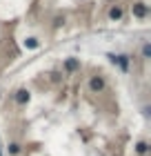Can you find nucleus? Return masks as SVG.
<instances>
[{"label":"nucleus","mask_w":151,"mask_h":156,"mask_svg":"<svg viewBox=\"0 0 151 156\" xmlns=\"http://www.w3.org/2000/svg\"><path fill=\"white\" fill-rule=\"evenodd\" d=\"M109 58H111L113 62H118L122 72H127V69H129V58H127V56H109Z\"/></svg>","instance_id":"f257e3e1"},{"label":"nucleus","mask_w":151,"mask_h":156,"mask_svg":"<svg viewBox=\"0 0 151 156\" xmlns=\"http://www.w3.org/2000/svg\"><path fill=\"white\" fill-rule=\"evenodd\" d=\"M89 85H91V89H93V91H102V89H105V80H102L100 76H93Z\"/></svg>","instance_id":"f03ea898"},{"label":"nucleus","mask_w":151,"mask_h":156,"mask_svg":"<svg viewBox=\"0 0 151 156\" xmlns=\"http://www.w3.org/2000/svg\"><path fill=\"white\" fill-rule=\"evenodd\" d=\"M16 101H18L20 105H25L27 101H29V91H27V89H20L18 94H16Z\"/></svg>","instance_id":"7ed1b4c3"},{"label":"nucleus","mask_w":151,"mask_h":156,"mask_svg":"<svg viewBox=\"0 0 151 156\" xmlns=\"http://www.w3.org/2000/svg\"><path fill=\"white\" fill-rule=\"evenodd\" d=\"M64 67H67V72H76V69L80 67V62H78L76 58H69L67 62H64Z\"/></svg>","instance_id":"20e7f679"},{"label":"nucleus","mask_w":151,"mask_h":156,"mask_svg":"<svg viewBox=\"0 0 151 156\" xmlns=\"http://www.w3.org/2000/svg\"><path fill=\"white\" fill-rule=\"evenodd\" d=\"M133 13H136L138 18L147 16V7H145V5H133Z\"/></svg>","instance_id":"39448f33"},{"label":"nucleus","mask_w":151,"mask_h":156,"mask_svg":"<svg viewBox=\"0 0 151 156\" xmlns=\"http://www.w3.org/2000/svg\"><path fill=\"white\" fill-rule=\"evenodd\" d=\"M109 16H111V18H113V20H118V18H120V16H122V9H120V7H113V9H111V11H109Z\"/></svg>","instance_id":"423d86ee"},{"label":"nucleus","mask_w":151,"mask_h":156,"mask_svg":"<svg viewBox=\"0 0 151 156\" xmlns=\"http://www.w3.org/2000/svg\"><path fill=\"white\" fill-rule=\"evenodd\" d=\"M25 47L36 49V47H38V40H36V38H27V40H25Z\"/></svg>","instance_id":"0eeeda50"},{"label":"nucleus","mask_w":151,"mask_h":156,"mask_svg":"<svg viewBox=\"0 0 151 156\" xmlns=\"http://www.w3.org/2000/svg\"><path fill=\"white\" fill-rule=\"evenodd\" d=\"M149 150V145L147 143H138V145H136V152H138V154H145Z\"/></svg>","instance_id":"6e6552de"},{"label":"nucleus","mask_w":151,"mask_h":156,"mask_svg":"<svg viewBox=\"0 0 151 156\" xmlns=\"http://www.w3.org/2000/svg\"><path fill=\"white\" fill-rule=\"evenodd\" d=\"M142 56H145V58H149V56H151V45H145V47H142Z\"/></svg>","instance_id":"1a4fd4ad"},{"label":"nucleus","mask_w":151,"mask_h":156,"mask_svg":"<svg viewBox=\"0 0 151 156\" xmlns=\"http://www.w3.org/2000/svg\"><path fill=\"white\" fill-rule=\"evenodd\" d=\"M18 152H20V147H18L16 143H11V145H9V154H18Z\"/></svg>","instance_id":"9d476101"},{"label":"nucleus","mask_w":151,"mask_h":156,"mask_svg":"<svg viewBox=\"0 0 151 156\" xmlns=\"http://www.w3.org/2000/svg\"><path fill=\"white\" fill-rule=\"evenodd\" d=\"M0 156H2V147H0Z\"/></svg>","instance_id":"9b49d317"}]
</instances>
